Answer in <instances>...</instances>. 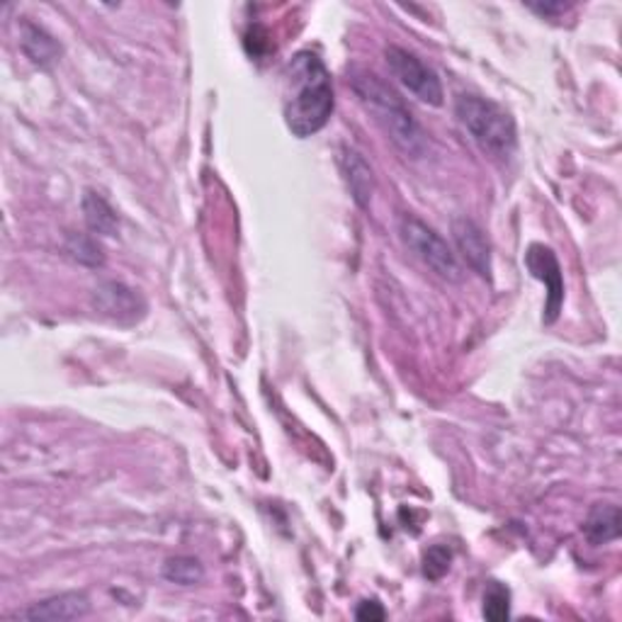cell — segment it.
Masks as SVG:
<instances>
[{
    "label": "cell",
    "instance_id": "ac0fdd59",
    "mask_svg": "<svg viewBox=\"0 0 622 622\" xmlns=\"http://www.w3.org/2000/svg\"><path fill=\"white\" fill-rule=\"evenodd\" d=\"M355 618L361 622H382L387 618V613H385L382 603L373 598V600H363V603L355 608Z\"/></svg>",
    "mask_w": 622,
    "mask_h": 622
},
{
    "label": "cell",
    "instance_id": "8fae6325",
    "mask_svg": "<svg viewBox=\"0 0 622 622\" xmlns=\"http://www.w3.org/2000/svg\"><path fill=\"white\" fill-rule=\"evenodd\" d=\"M20 47H23L25 57L35 63V66L47 69L57 63L61 57V45L49 35L45 27H39L29 20L20 23Z\"/></svg>",
    "mask_w": 622,
    "mask_h": 622
},
{
    "label": "cell",
    "instance_id": "e0dca14e",
    "mask_svg": "<svg viewBox=\"0 0 622 622\" xmlns=\"http://www.w3.org/2000/svg\"><path fill=\"white\" fill-rule=\"evenodd\" d=\"M450 562H452V552L448 547L434 545L424 554V574L430 578V582H440V578L450 572Z\"/></svg>",
    "mask_w": 622,
    "mask_h": 622
},
{
    "label": "cell",
    "instance_id": "3957f363",
    "mask_svg": "<svg viewBox=\"0 0 622 622\" xmlns=\"http://www.w3.org/2000/svg\"><path fill=\"white\" fill-rule=\"evenodd\" d=\"M455 114L484 154L497 158V161H505L513 156L515 146H519V132H515L513 118L501 105L481 98V95L462 93L455 100Z\"/></svg>",
    "mask_w": 622,
    "mask_h": 622
},
{
    "label": "cell",
    "instance_id": "9a60e30c",
    "mask_svg": "<svg viewBox=\"0 0 622 622\" xmlns=\"http://www.w3.org/2000/svg\"><path fill=\"white\" fill-rule=\"evenodd\" d=\"M481 613L491 622H503L511 618V591L499 582H491L484 591V608Z\"/></svg>",
    "mask_w": 622,
    "mask_h": 622
},
{
    "label": "cell",
    "instance_id": "7a4b0ae2",
    "mask_svg": "<svg viewBox=\"0 0 622 622\" xmlns=\"http://www.w3.org/2000/svg\"><path fill=\"white\" fill-rule=\"evenodd\" d=\"M347 83H351L357 100L363 102V108L373 114L399 151H404L411 158H420L426 154L428 142L424 130H420L404 100L382 78L375 76L373 71L353 69Z\"/></svg>",
    "mask_w": 622,
    "mask_h": 622
},
{
    "label": "cell",
    "instance_id": "52a82bcc",
    "mask_svg": "<svg viewBox=\"0 0 622 622\" xmlns=\"http://www.w3.org/2000/svg\"><path fill=\"white\" fill-rule=\"evenodd\" d=\"M525 266L533 272V278L547 284V302H545V324H554L564 304V278L560 260L552 248L535 244L525 253Z\"/></svg>",
    "mask_w": 622,
    "mask_h": 622
},
{
    "label": "cell",
    "instance_id": "9c48e42d",
    "mask_svg": "<svg viewBox=\"0 0 622 622\" xmlns=\"http://www.w3.org/2000/svg\"><path fill=\"white\" fill-rule=\"evenodd\" d=\"M90 613V600L86 594L71 591L51 596L41 603H35L32 608L23 610L17 618L32 620V622H63V620H78Z\"/></svg>",
    "mask_w": 622,
    "mask_h": 622
},
{
    "label": "cell",
    "instance_id": "4fadbf2b",
    "mask_svg": "<svg viewBox=\"0 0 622 622\" xmlns=\"http://www.w3.org/2000/svg\"><path fill=\"white\" fill-rule=\"evenodd\" d=\"M83 215H86V224L93 234L118 236V231H120L118 212H114L108 199H105L102 195L88 190V193L83 195Z\"/></svg>",
    "mask_w": 622,
    "mask_h": 622
},
{
    "label": "cell",
    "instance_id": "277c9868",
    "mask_svg": "<svg viewBox=\"0 0 622 622\" xmlns=\"http://www.w3.org/2000/svg\"><path fill=\"white\" fill-rule=\"evenodd\" d=\"M399 236H402L404 246L442 280L458 282L462 278L458 256L446 244V239L436 229H430L426 221H420L414 215H402L399 217Z\"/></svg>",
    "mask_w": 622,
    "mask_h": 622
},
{
    "label": "cell",
    "instance_id": "2e32d148",
    "mask_svg": "<svg viewBox=\"0 0 622 622\" xmlns=\"http://www.w3.org/2000/svg\"><path fill=\"white\" fill-rule=\"evenodd\" d=\"M66 253L73 260L81 263V266H88V268H98L105 263L102 248L98 246V241L90 239V236H83V234L69 236Z\"/></svg>",
    "mask_w": 622,
    "mask_h": 622
},
{
    "label": "cell",
    "instance_id": "5bb4252c",
    "mask_svg": "<svg viewBox=\"0 0 622 622\" xmlns=\"http://www.w3.org/2000/svg\"><path fill=\"white\" fill-rule=\"evenodd\" d=\"M163 578L178 586H195L205 578V569L195 557H173L163 564Z\"/></svg>",
    "mask_w": 622,
    "mask_h": 622
},
{
    "label": "cell",
    "instance_id": "ba28073f",
    "mask_svg": "<svg viewBox=\"0 0 622 622\" xmlns=\"http://www.w3.org/2000/svg\"><path fill=\"white\" fill-rule=\"evenodd\" d=\"M452 239L460 251L462 260L477 272L479 278H491V246L484 231L467 217L452 219Z\"/></svg>",
    "mask_w": 622,
    "mask_h": 622
},
{
    "label": "cell",
    "instance_id": "5b68a950",
    "mask_svg": "<svg viewBox=\"0 0 622 622\" xmlns=\"http://www.w3.org/2000/svg\"><path fill=\"white\" fill-rule=\"evenodd\" d=\"M385 59L392 76L402 83L411 95H416L420 102L440 108L446 93H442L438 73L430 69L424 59H418L414 51L394 45L385 49Z\"/></svg>",
    "mask_w": 622,
    "mask_h": 622
},
{
    "label": "cell",
    "instance_id": "6da1fadb",
    "mask_svg": "<svg viewBox=\"0 0 622 622\" xmlns=\"http://www.w3.org/2000/svg\"><path fill=\"white\" fill-rule=\"evenodd\" d=\"M282 112L288 130L307 139L319 134L333 114V83L326 63L314 51H300L284 66Z\"/></svg>",
    "mask_w": 622,
    "mask_h": 622
},
{
    "label": "cell",
    "instance_id": "30bf717a",
    "mask_svg": "<svg viewBox=\"0 0 622 622\" xmlns=\"http://www.w3.org/2000/svg\"><path fill=\"white\" fill-rule=\"evenodd\" d=\"M339 166L345 178V185L351 190L355 205L361 209H367L373 203L375 195V173L370 163L365 161L361 151H355L353 146H343L339 154Z\"/></svg>",
    "mask_w": 622,
    "mask_h": 622
},
{
    "label": "cell",
    "instance_id": "d6986e66",
    "mask_svg": "<svg viewBox=\"0 0 622 622\" xmlns=\"http://www.w3.org/2000/svg\"><path fill=\"white\" fill-rule=\"evenodd\" d=\"M528 8L533 10V13L542 15V17H557V15H562L569 10V5H564V3H530Z\"/></svg>",
    "mask_w": 622,
    "mask_h": 622
},
{
    "label": "cell",
    "instance_id": "7c38bea8",
    "mask_svg": "<svg viewBox=\"0 0 622 622\" xmlns=\"http://www.w3.org/2000/svg\"><path fill=\"white\" fill-rule=\"evenodd\" d=\"M584 535L591 545H608L620 537V509L615 503H596L584 521Z\"/></svg>",
    "mask_w": 622,
    "mask_h": 622
},
{
    "label": "cell",
    "instance_id": "8992f818",
    "mask_svg": "<svg viewBox=\"0 0 622 622\" xmlns=\"http://www.w3.org/2000/svg\"><path fill=\"white\" fill-rule=\"evenodd\" d=\"M90 304L93 309L100 316L118 324H136L146 316V300L139 292L126 288L124 282L105 280L100 284H95L90 292Z\"/></svg>",
    "mask_w": 622,
    "mask_h": 622
}]
</instances>
